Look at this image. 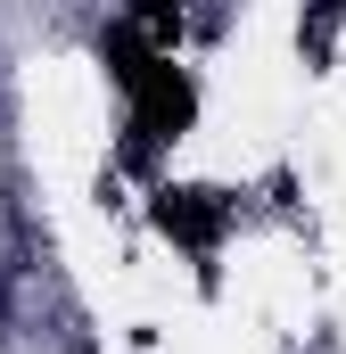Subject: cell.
<instances>
[{
	"label": "cell",
	"instance_id": "obj_1",
	"mask_svg": "<svg viewBox=\"0 0 346 354\" xmlns=\"http://www.w3.org/2000/svg\"><path fill=\"white\" fill-rule=\"evenodd\" d=\"M190 115H198V83H190V66L157 58V66H149V83L132 91V140H124V157H132V165H149V149L181 140V132H190Z\"/></svg>",
	"mask_w": 346,
	"mask_h": 354
},
{
	"label": "cell",
	"instance_id": "obj_2",
	"mask_svg": "<svg viewBox=\"0 0 346 354\" xmlns=\"http://www.w3.org/2000/svg\"><path fill=\"white\" fill-rule=\"evenodd\" d=\"M149 214H157V231L181 239L198 264H206V256L223 248V231H231V198H223V189H190V181H165Z\"/></svg>",
	"mask_w": 346,
	"mask_h": 354
}]
</instances>
